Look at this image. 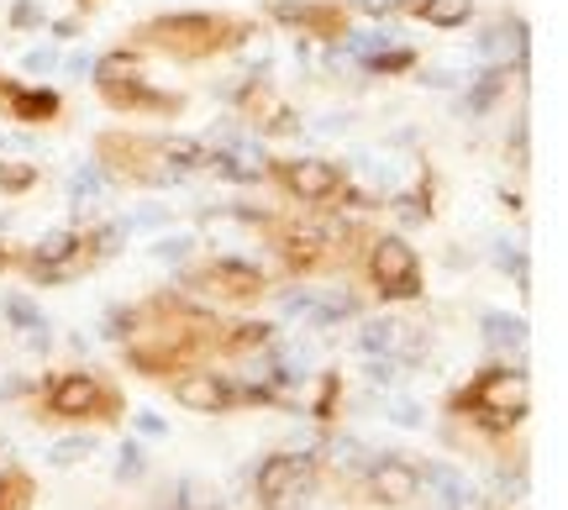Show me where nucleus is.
<instances>
[{"instance_id": "f257e3e1", "label": "nucleus", "mask_w": 568, "mask_h": 510, "mask_svg": "<svg viewBox=\"0 0 568 510\" xmlns=\"http://www.w3.org/2000/svg\"><path fill=\"white\" fill-rule=\"evenodd\" d=\"M253 32L258 27L247 17H226V11H169V17L142 21L132 38H138V48H159L180 63H201L226 53V48H243Z\"/></svg>"}, {"instance_id": "f03ea898", "label": "nucleus", "mask_w": 568, "mask_h": 510, "mask_svg": "<svg viewBox=\"0 0 568 510\" xmlns=\"http://www.w3.org/2000/svg\"><path fill=\"white\" fill-rule=\"evenodd\" d=\"M447 410H453V416H468V421H479V427H489V431L521 427V421H527V410H531L527 368H510V364L479 368L464 389H453V395H447Z\"/></svg>"}, {"instance_id": "7ed1b4c3", "label": "nucleus", "mask_w": 568, "mask_h": 510, "mask_svg": "<svg viewBox=\"0 0 568 510\" xmlns=\"http://www.w3.org/2000/svg\"><path fill=\"white\" fill-rule=\"evenodd\" d=\"M95 90L122 116H180L184 111V95H169V90L148 84V74L138 69V53H105L95 63Z\"/></svg>"}, {"instance_id": "20e7f679", "label": "nucleus", "mask_w": 568, "mask_h": 510, "mask_svg": "<svg viewBox=\"0 0 568 510\" xmlns=\"http://www.w3.org/2000/svg\"><path fill=\"white\" fill-rule=\"evenodd\" d=\"M42 410L53 421H122V395L95 368H63L42 385Z\"/></svg>"}, {"instance_id": "39448f33", "label": "nucleus", "mask_w": 568, "mask_h": 510, "mask_svg": "<svg viewBox=\"0 0 568 510\" xmlns=\"http://www.w3.org/2000/svg\"><path fill=\"white\" fill-rule=\"evenodd\" d=\"M368 279H374V289H379L385 300H422V289H426L416 247H410L406 237H395V232L368 243Z\"/></svg>"}, {"instance_id": "423d86ee", "label": "nucleus", "mask_w": 568, "mask_h": 510, "mask_svg": "<svg viewBox=\"0 0 568 510\" xmlns=\"http://www.w3.org/2000/svg\"><path fill=\"white\" fill-rule=\"evenodd\" d=\"M316 484H322V469H316L311 452H268L264 463L253 469V494H258V506H268V510H280L284 500L316 494Z\"/></svg>"}, {"instance_id": "0eeeda50", "label": "nucleus", "mask_w": 568, "mask_h": 510, "mask_svg": "<svg viewBox=\"0 0 568 510\" xmlns=\"http://www.w3.org/2000/svg\"><path fill=\"white\" fill-rule=\"evenodd\" d=\"M268 174H274V184H280L290 201H301V205L343 201V190H347L343 164H332V159H274Z\"/></svg>"}, {"instance_id": "6e6552de", "label": "nucleus", "mask_w": 568, "mask_h": 510, "mask_svg": "<svg viewBox=\"0 0 568 510\" xmlns=\"http://www.w3.org/2000/svg\"><path fill=\"white\" fill-rule=\"evenodd\" d=\"M174 400H180L184 410H195V416H226V410L247 406V385L232 379V374H216V368L195 364L174 379Z\"/></svg>"}, {"instance_id": "1a4fd4ad", "label": "nucleus", "mask_w": 568, "mask_h": 510, "mask_svg": "<svg viewBox=\"0 0 568 510\" xmlns=\"http://www.w3.org/2000/svg\"><path fill=\"white\" fill-rule=\"evenodd\" d=\"M368 494L379 500V506H410L416 494H422V469L400 458V452H379V458H368Z\"/></svg>"}, {"instance_id": "9d476101", "label": "nucleus", "mask_w": 568, "mask_h": 510, "mask_svg": "<svg viewBox=\"0 0 568 510\" xmlns=\"http://www.w3.org/2000/svg\"><path fill=\"white\" fill-rule=\"evenodd\" d=\"M195 279H201V289H211L216 300H258V295H268L264 268H253L247 258H211Z\"/></svg>"}, {"instance_id": "9b49d317", "label": "nucleus", "mask_w": 568, "mask_h": 510, "mask_svg": "<svg viewBox=\"0 0 568 510\" xmlns=\"http://www.w3.org/2000/svg\"><path fill=\"white\" fill-rule=\"evenodd\" d=\"M268 17L284 21V27H301L305 38H347V11L337 6H311V0H268Z\"/></svg>"}, {"instance_id": "f8f14e48", "label": "nucleus", "mask_w": 568, "mask_h": 510, "mask_svg": "<svg viewBox=\"0 0 568 510\" xmlns=\"http://www.w3.org/2000/svg\"><path fill=\"white\" fill-rule=\"evenodd\" d=\"M0 111L11 122H27V126H42V122H59V90H38V84H17L0 74Z\"/></svg>"}, {"instance_id": "ddd939ff", "label": "nucleus", "mask_w": 568, "mask_h": 510, "mask_svg": "<svg viewBox=\"0 0 568 510\" xmlns=\"http://www.w3.org/2000/svg\"><path fill=\"white\" fill-rule=\"evenodd\" d=\"M422 490H432L443 500V510H464L474 506V490H468V479L453 463H426L422 469Z\"/></svg>"}, {"instance_id": "4468645a", "label": "nucleus", "mask_w": 568, "mask_h": 510, "mask_svg": "<svg viewBox=\"0 0 568 510\" xmlns=\"http://www.w3.org/2000/svg\"><path fill=\"white\" fill-rule=\"evenodd\" d=\"M410 11L426 27H464L474 17V0H410Z\"/></svg>"}, {"instance_id": "2eb2a0df", "label": "nucleus", "mask_w": 568, "mask_h": 510, "mask_svg": "<svg viewBox=\"0 0 568 510\" xmlns=\"http://www.w3.org/2000/svg\"><path fill=\"white\" fill-rule=\"evenodd\" d=\"M0 310H6V322H11L17 332H27L32 343H48V337H42V332H48V322H42V310L32 306L27 295H6V300H0Z\"/></svg>"}, {"instance_id": "dca6fc26", "label": "nucleus", "mask_w": 568, "mask_h": 510, "mask_svg": "<svg viewBox=\"0 0 568 510\" xmlns=\"http://www.w3.org/2000/svg\"><path fill=\"white\" fill-rule=\"evenodd\" d=\"M274 343V327L268 322H237V327H222V347L226 353H258V347Z\"/></svg>"}, {"instance_id": "f3484780", "label": "nucleus", "mask_w": 568, "mask_h": 510, "mask_svg": "<svg viewBox=\"0 0 568 510\" xmlns=\"http://www.w3.org/2000/svg\"><path fill=\"white\" fill-rule=\"evenodd\" d=\"M32 506V479L11 463H0V510H27Z\"/></svg>"}, {"instance_id": "a211bd4d", "label": "nucleus", "mask_w": 568, "mask_h": 510, "mask_svg": "<svg viewBox=\"0 0 568 510\" xmlns=\"http://www.w3.org/2000/svg\"><path fill=\"white\" fill-rule=\"evenodd\" d=\"M90 452H95V437H63V442L48 448V463H53V469H74V463H84Z\"/></svg>"}, {"instance_id": "6ab92c4d", "label": "nucleus", "mask_w": 568, "mask_h": 510, "mask_svg": "<svg viewBox=\"0 0 568 510\" xmlns=\"http://www.w3.org/2000/svg\"><path fill=\"white\" fill-rule=\"evenodd\" d=\"M485 332H489V343H506V347L527 343V322L521 316H485Z\"/></svg>"}, {"instance_id": "aec40b11", "label": "nucleus", "mask_w": 568, "mask_h": 510, "mask_svg": "<svg viewBox=\"0 0 568 510\" xmlns=\"http://www.w3.org/2000/svg\"><path fill=\"white\" fill-rule=\"evenodd\" d=\"M116 484H138L142 473H148V458H142L138 442H122V452H116Z\"/></svg>"}, {"instance_id": "412c9836", "label": "nucleus", "mask_w": 568, "mask_h": 510, "mask_svg": "<svg viewBox=\"0 0 568 510\" xmlns=\"http://www.w3.org/2000/svg\"><path fill=\"white\" fill-rule=\"evenodd\" d=\"M410 63H416L410 48H395V53H368V74H400V69H410Z\"/></svg>"}, {"instance_id": "4be33fe9", "label": "nucleus", "mask_w": 568, "mask_h": 510, "mask_svg": "<svg viewBox=\"0 0 568 510\" xmlns=\"http://www.w3.org/2000/svg\"><path fill=\"white\" fill-rule=\"evenodd\" d=\"M332 458H337V469H347V473H358V469H368V452L353 442V437H337L332 442Z\"/></svg>"}, {"instance_id": "5701e85b", "label": "nucleus", "mask_w": 568, "mask_h": 510, "mask_svg": "<svg viewBox=\"0 0 568 510\" xmlns=\"http://www.w3.org/2000/svg\"><path fill=\"white\" fill-rule=\"evenodd\" d=\"M332 410H337V374H326V379H322V400H316V406L305 410V416H316V421H326Z\"/></svg>"}, {"instance_id": "b1692460", "label": "nucleus", "mask_w": 568, "mask_h": 510, "mask_svg": "<svg viewBox=\"0 0 568 510\" xmlns=\"http://www.w3.org/2000/svg\"><path fill=\"white\" fill-rule=\"evenodd\" d=\"M32 180H38L32 164H0V184H6V190H27Z\"/></svg>"}, {"instance_id": "393cba45", "label": "nucleus", "mask_w": 568, "mask_h": 510, "mask_svg": "<svg viewBox=\"0 0 568 510\" xmlns=\"http://www.w3.org/2000/svg\"><path fill=\"white\" fill-rule=\"evenodd\" d=\"M389 421H395V427H422V406H410V400H395V406H389Z\"/></svg>"}, {"instance_id": "a878e982", "label": "nucleus", "mask_w": 568, "mask_h": 510, "mask_svg": "<svg viewBox=\"0 0 568 510\" xmlns=\"http://www.w3.org/2000/svg\"><path fill=\"white\" fill-rule=\"evenodd\" d=\"M95 190H101V180H95V169H80V174H74V184H69V195H74V201H90Z\"/></svg>"}, {"instance_id": "bb28decb", "label": "nucleus", "mask_w": 568, "mask_h": 510, "mask_svg": "<svg viewBox=\"0 0 568 510\" xmlns=\"http://www.w3.org/2000/svg\"><path fill=\"white\" fill-rule=\"evenodd\" d=\"M153 253H159V258H184V253H190V237H169V243H159Z\"/></svg>"}, {"instance_id": "cd10ccee", "label": "nucleus", "mask_w": 568, "mask_h": 510, "mask_svg": "<svg viewBox=\"0 0 568 510\" xmlns=\"http://www.w3.org/2000/svg\"><path fill=\"white\" fill-rule=\"evenodd\" d=\"M138 431H142V437H163L169 427H163V416H153V410H142V416H138Z\"/></svg>"}, {"instance_id": "c85d7f7f", "label": "nucleus", "mask_w": 568, "mask_h": 510, "mask_svg": "<svg viewBox=\"0 0 568 510\" xmlns=\"http://www.w3.org/2000/svg\"><path fill=\"white\" fill-rule=\"evenodd\" d=\"M53 48H42V53H27V69H32V74H48V69H53Z\"/></svg>"}, {"instance_id": "c756f323", "label": "nucleus", "mask_w": 568, "mask_h": 510, "mask_svg": "<svg viewBox=\"0 0 568 510\" xmlns=\"http://www.w3.org/2000/svg\"><path fill=\"white\" fill-rule=\"evenodd\" d=\"M11 21H17V27H42V11H32V6L21 0L17 11H11Z\"/></svg>"}, {"instance_id": "7c9ffc66", "label": "nucleus", "mask_w": 568, "mask_h": 510, "mask_svg": "<svg viewBox=\"0 0 568 510\" xmlns=\"http://www.w3.org/2000/svg\"><path fill=\"white\" fill-rule=\"evenodd\" d=\"M389 6H400V0H358V11H368V17H385Z\"/></svg>"}, {"instance_id": "2f4dec72", "label": "nucleus", "mask_w": 568, "mask_h": 510, "mask_svg": "<svg viewBox=\"0 0 568 510\" xmlns=\"http://www.w3.org/2000/svg\"><path fill=\"white\" fill-rule=\"evenodd\" d=\"M80 6H95V0H80Z\"/></svg>"}]
</instances>
